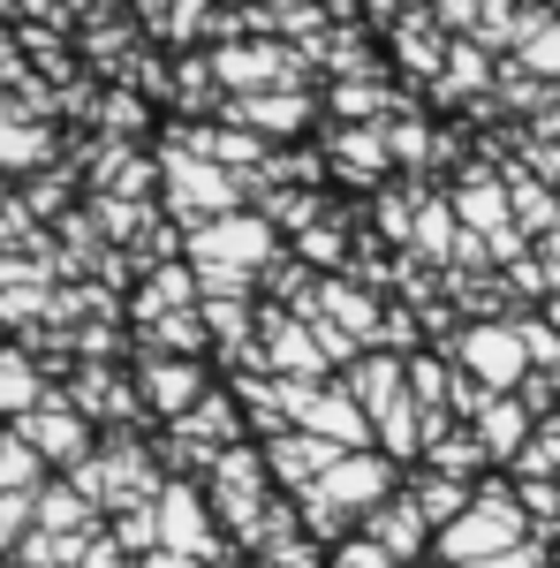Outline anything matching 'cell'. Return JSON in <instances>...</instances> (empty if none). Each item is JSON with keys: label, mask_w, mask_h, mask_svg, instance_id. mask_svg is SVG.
Listing matches in <instances>:
<instances>
[]
</instances>
